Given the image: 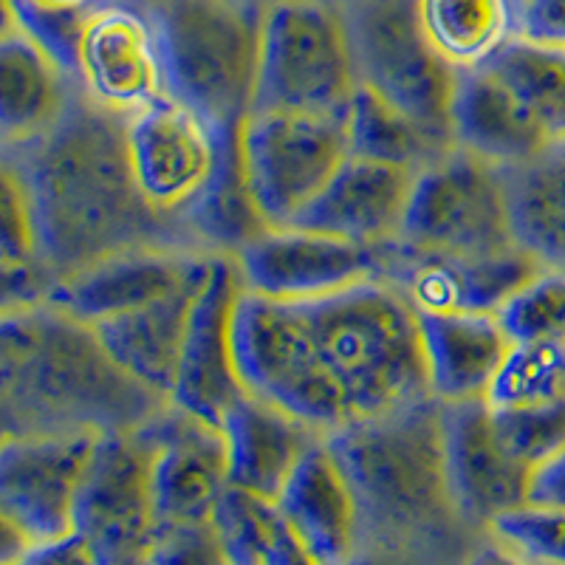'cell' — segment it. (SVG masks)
<instances>
[{
    "instance_id": "6da1fadb",
    "label": "cell",
    "mask_w": 565,
    "mask_h": 565,
    "mask_svg": "<svg viewBox=\"0 0 565 565\" xmlns=\"http://www.w3.org/2000/svg\"><path fill=\"white\" fill-rule=\"evenodd\" d=\"M235 362L246 393L328 436L433 396L418 311L382 277L309 300H271L244 289Z\"/></svg>"
},
{
    "instance_id": "7a4b0ae2",
    "label": "cell",
    "mask_w": 565,
    "mask_h": 565,
    "mask_svg": "<svg viewBox=\"0 0 565 565\" xmlns=\"http://www.w3.org/2000/svg\"><path fill=\"white\" fill-rule=\"evenodd\" d=\"M32 195L43 264L63 280L130 249H193V235L145 204L134 181L125 116L79 90L40 139L3 148Z\"/></svg>"
},
{
    "instance_id": "3957f363",
    "label": "cell",
    "mask_w": 565,
    "mask_h": 565,
    "mask_svg": "<svg viewBox=\"0 0 565 565\" xmlns=\"http://www.w3.org/2000/svg\"><path fill=\"white\" fill-rule=\"evenodd\" d=\"M168 405L110 356L88 322L54 302L3 309V436L139 430Z\"/></svg>"
},
{
    "instance_id": "277c9868",
    "label": "cell",
    "mask_w": 565,
    "mask_h": 565,
    "mask_svg": "<svg viewBox=\"0 0 565 565\" xmlns=\"http://www.w3.org/2000/svg\"><path fill=\"white\" fill-rule=\"evenodd\" d=\"M441 411L436 396H424L328 436L371 543L393 546L461 521L447 483Z\"/></svg>"
},
{
    "instance_id": "5b68a950",
    "label": "cell",
    "mask_w": 565,
    "mask_h": 565,
    "mask_svg": "<svg viewBox=\"0 0 565 565\" xmlns=\"http://www.w3.org/2000/svg\"><path fill=\"white\" fill-rule=\"evenodd\" d=\"M153 26L170 97L241 128L255 108L264 12L246 0H161Z\"/></svg>"
},
{
    "instance_id": "8992f818",
    "label": "cell",
    "mask_w": 565,
    "mask_h": 565,
    "mask_svg": "<svg viewBox=\"0 0 565 565\" xmlns=\"http://www.w3.org/2000/svg\"><path fill=\"white\" fill-rule=\"evenodd\" d=\"M356 88L351 18L326 0H277L264 9L252 110L345 116Z\"/></svg>"
},
{
    "instance_id": "52a82bcc",
    "label": "cell",
    "mask_w": 565,
    "mask_h": 565,
    "mask_svg": "<svg viewBox=\"0 0 565 565\" xmlns=\"http://www.w3.org/2000/svg\"><path fill=\"white\" fill-rule=\"evenodd\" d=\"M396 244L424 255L458 257L518 249L507 168L456 145L418 170Z\"/></svg>"
},
{
    "instance_id": "ba28073f",
    "label": "cell",
    "mask_w": 565,
    "mask_h": 565,
    "mask_svg": "<svg viewBox=\"0 0 565 565\" xmlns=\"http://www.w3.org/2000/svg\"><path fill=\"white\" fill-rule=\"evenodd\" d=\"M345 116L252 110L241 122L246 184L266 224H295L351 159Z\"/></svg>"
},
{
    "instance_id": "9c48e42d",
    "label": "cell",
    "mask_w": 565,
    "mask_h": 565,
    "mask_svg": "<svg viewBox=\"0 0 565 565\" xmlns=\"http://www.w3.org/2000/svg\"><path fill=\"white\" fill-rule=\"evenodd\" d=\"M360 79L433 134L452 139L461 71L444 63L418 26L413 0H367L351 18Z\"/></svg>"
},
{
    "instance_id": "30bf717a",
    "label": "cell",
    "mask_w": 565,
    "mask_h": 565,
    "mask_svg": "<svg viewBox=\"0 0 565 565\" xmlns=\"http://www.w3.org/2000/svg\"><path fill=\"white\" fill-rule=\"evenodd\" d=\"M156 444L148 427L99 438L77 498L74 532L103 565H145L159 523L153 507Z\"/></svg>"
},
{
    "instance_id": "8fae6325",
    "label": "cell",
    "mask_w": 565,
    "mask_h": 565,
    "mask_svg": "<svg viewBox=\"0 0 565 565\" xmlns=\"http://www.w3.org/2000/svg\"><path fill=\"white\" fill-rule=\"evenodd\" d=\"M230 130L173 97L125 116L130 170L145 204L181 224L218 173Z\"/></svg>"
},
{
    "instance_id": "7c38bea8",
    "label": "cell",
    "mask_w": 565,
    "mask_h": 565,
    "mask_svg": "<svg viewBox=\"0 0 565 565\" xmlns=\"http://www.w3.org/2000/svg\"><path fill=\"white\" fill-rule=\"evenodd\" d=\"M103 436H3L0 518L32 543L74 532L77 498Z\"/></svg>"
},
{
    "instance_id": "4fadbf2b",
    "label": "cell",
    "mask_w": 565,
    "mask_h": 565,
    "mask_svg": "<svg viewBox=\"0 0 565 565\" xmlns=\"http://www.w3.org/2000/svg\"><path fill=\"white\" fill-rule=\"evenodd\" d=\"M244 277L232 255H212L210 275L193 302L181 348L170 405L224 427L230 411L246 396L235 362V311Z\"/></svg>"
},
{
    "instance_id": "5bb4252c",
    "label": "cell",
    "mask_w": 565,
    "mask_h": 565,
    "mask_svg": "<svg viewBox=\"0 0 565 565\" xmlns=\"http://www.w3.org/2000/svg\"><path fill=\"white\" fill-rule=\"evenodd\" d=\"M246 291L271 300H309L385 280L387 244L367 246L300 226H271L235 255Z\"/></svg>"
},
{
    "instance_id": "9a60e30c",
    "label": "cell",
    "mask_w": 565,
    "mask_h": 565,
    "mask_svg": "<svg viewBox=\"0 0 565 565\" xmlns=\"http://www.w3.org/2000/svg\"><path fill=\"white\" fill-rule=\"evenodd\" d=\"M153 436V507L159 529L206 523L230 492V447L224 427L168 405L150 418Z\"/></svg>"
},
{
    "instance_id": "2e32d148",
    "label": "cell",
    "mask_w": 565,
    "mask_h": 565,
    "mask_svg": "<svg viewBox=\"0 0 565 565\" xmlns=\"http://www.w3.org/2000/svg\"><path fill=\"white\" fill-rule=\"evenodd\" d=\"M77 68L85 94L114 114L130 116L170 97L153 20L128 7L90 9Z\"/></svg>"
},
{
    "instance_id": "e0dca14e",
    "label": "cell",
    "mask_w": 565,
    "mask_h": 565,
    "mask_svg": "<svg viewBox=\"0 0 565 565\" xmlns=\"http://www.w3.org/2000/svg\"><path fill=\"white\" fill-rule=\"evenodd\" d=\"M441 405L450 498L461 521L487 529L498 514L529 503L532 469L498 441L487 398Z\"/></svg>"
},
{
    "instance_id": "ac0fdd59",
    "label": "cell",
    "mask_w": 565,
    "mask_h": 565,
    "mask_svg": "<svg viewBox=\"0 0 565 565\" xmlns=\"http://www.w3.org/2000/svg\"><path fill=\"white\" fill-rule=\"evenodd\" d=\"M540 269L537 257L521 246L498 255H424L387 244L385 280L411 300L416 311H494L523 289Z\"/></svg>"
},
{
    "instance_id": "d6986e66",
    "label": "cell",
    "mask_w": 565,
    "mask_h": 565,
    "mask_svg": "<svg viewBox=\"0 0 565 565\" xmlns=\"http://www.w3.org/2000/svg\"><path fill=\"white\" fill-rule=\"evenodd\" d=\"M210 257V252L164 246L130 249L63 277L49 302L88 326H99L179 291L206 269Z\"/></svg>"
},
{
    "instance_id": "ffe728a7",
    "label": "cell",
    "mask_w": 565,
    "mask_h": 565,
    "mask_svg": "<svg viewBox=\"0 0 565 565\" xmlns=\"http://www.w3.org/2000/svg\"><path fill=\"white\" fill-rule=\"evenodd\" d=\"M418 170L351 156L291 226L353 244L385 246L398 238Z\"/></svg>"
},
{
    "instance_id": "44dd1931",
    "label": "cell",
    "mask_w": 565,
    "mask_h": 565,
    "mask_svg": "<svg viewBox=\"0 0 565 565\" xmlns=\"http://www.w3.org/2000/svg\"><path fill=\"white\" fill-rule=\"evenodd\" d=\"M450 128L458 148L501 168L526 164L557 145L537 110L489 65L461 71Z\"/></svg>"
},
{
    "instance_id": "7402d4cb",
    "label": "cell",
    "mask_w": 565,
    "mask_h": 565,
    "mask_svg": "<svg viewBox=\"0 0 565 565\" xmlns=\"http://www.w3.org/2000/svg\"><path fill=\"white\" fill-rule=\"evenodd\" d=\"M275 503L320 565H342L365 540L360 501L328 436L306 452Z\"/></svg>"
},
{
    "instance_id": "603a6c76",
    "label": "cell",
    "mask_w": 565,
    "mask_h": 565,
    "mask_svg": "<svg viewBox=\"0 0 565 565\" xmlns=\"http://www.w3.org/2000/svg\"><path fill=\"white\" fill-rule=\"evenodd\" d=\"M79 90L83 83L7 14L0 40L3 148H20L57 128Z\"/></svg>"
},
{
    "instance_id": "cb8c5ba5",
    "label": "cell",
    "mask_w": 565,
    "mask_h": 565,
    "mask_svg": "<svg viewBox=\"0 0 565 565\" xmlns=\"http://www.w3.org/2000/svg\"><path fill=\"white\" fill-rule=\"evenodd\" d=\"M224 436L232 487L277 501L306 452L328 433L275 402L246 393L224 418Z\"/></svg>"
},
{
    "instance_id": "d4e9b609",
    "label": "cell",
    "mask_w": 565,
    "mask_h": 565,
    "mask_svg": "<svg viewBox=\"0 0 565 565\" xmlns=\"http://www.w3.org/2000/svg\"><path fill=\"white\" fill-rule=\"evenodd\" d=\"M427 385L438 402L487 398L507 356V328L489 311H418Z\"/></svg>"
},
{
    "instance_id": "484cf974",
    "label": "cell",
    "mask_w": 565,
    "mask_h": 565,
    "mask_svg": "<svg viewBox=\"0 0 565 565\" xmlns=\"http://www.w3.org/2000/svg\"><path fill=\"white\" fill-rule=\"evenodd\" d=\"M210 264L173 295L94 326L110 356L141 385H148L164 398L173 393L186 326H190L195 297L210 275Z\"/></svg>"
},
{
    "instance_id": "4316f807",
    "label": "cell",
    "mask_w": 565,
    "mask_h": 565,
    "mask_svg": "<svg viewBox=\"0 0 565 565\" xmlns=\"http://www.w3.org/2000/svg\"><path fill=\"white\" fill-rule=\"evenodd\" d=\"M514 244L540 264L565 266V141L507 168Z\"/></svg>"
},
{
    "instance_id": "83f0119b",
    "label": "cell",
    "mask_w": 565,
    "mask_h": 565,
    "mask_svg": "<svg viewBox=\"0 0 565 565\" xmlns=\"http://www.w3.org/2000/svg\"><path fill=\"white\" fill-rule=\"evenodd\" d=\"M433 52L452 68L487 65L518 34L514 0H413Z\"/></svg>"
},
{
    "instance_id": "f1b7e54d",
    "label": "cell",
    "mask_w": 565,
    "mask_h": 565,
    "mask_svg": "<svg viewBox=\"0 0 565 565\" xmlns=\"http://www.w3.org/2000/svg\"><path fill=\"white\" fill-rule=\"evenodd\" d=\"M181 224L193 235L201 252L232 257L244 252L255 238H260L266 230H271L246 184L238 128L226 136L218 173L206 186V193L195 201L193 210L181 218Z\"/></svg>"
},
{
    "instance_id": "f546056e",
    "label": "cell",
    "mask_w": 565,
    "mask_h": 565,
    "mask_svg": "<svg viewBox=\"0 0 565 565\" xmlns=\"http://www.w3.org/2000/svg\"><path fill=\"white\" fill-rule=\"evenodd\" d=\"M345 119L351 156H362V159L424 170L456 148V141L424 128L418 119L387 103L380 90H373L362 79Z\"/></svg>"
},
{
    "instance_id": "4dcf8cb0",
    "label": "cell",
    "mask_w": 565,
    "mask_h": 565,
    "mask_svg": "<svg viewBox=\"0 0 565 565\" xmlns=\"http://www.w3.org/2000/svg\"><path fill=\"white\" fill-rule=\"evenodd\" d=\"M212 521L232 565H320L275 501L230 487Z\"/></svg>"
},
{
    "instance_id": "1f68e13d",
    "label": "cell",
    "mask_w": 565,
    "mask_h": 565,
    "mask_svg": "<svg viewBox=\"0 0 565 565\" xmlns=\"http://www.w3.org/2000/svg\"><path fill=\"white\" fill-rule=\"evenodd\" d=\"M487 65L537 110L554 141H565V45L514 34Z\"/></svg>"
},
{
    "instance_id": "d6a6232c",
    "label": "cell",
    "mask_w": 565,
    "mask_h": 565,
    "mask_svg": "<svg viewBox=\"0 0 565 565\" xmlns=\"http://www.w3.org/2000/svg\"><path fill=\"white\" fill-rule=\"evenodd\" d=\"M565 396V340L512 342L487 393L489 407H526Z\"/></svg>"
},
{
    "instance_id": "836d02e7",
    "label": "cell",
    "mask_w": 565,
    "mask_h": 565,
    "mask_svg": "<svg viewBox=\"0 0 565 565\" xmlns=\"http://www.w3.org/2000/svg\"><path fill=\"white\" fill-rule=\"evenodd\" d=\"M494 315L512 342L565 340V266L540 269Z\"/></svg>"
},
{
    "instance_id": "e575fe53",
    "label": "cell",
    "mask_w": 565,
    "mask_h": 565,
    "mask_svg": "<svg viewBox=\"0 0 565 565\" xmlns=\"http://www.w3.org/2000/svg\"><path fill=\"white\" fill-rule=\"evenodd\" d=\"M498 441L512 458L537 469L565 450V396L526 407H489Z\"/></svg>"
},
{
    "instance_id": "d590c367",
    "label": "cell",
    "mask_w": 565,
    "mask_h": 565,
    "mask_svg": "<svg viewBox=\"0 0 565 565\" xmlns=\"http://www.w3.org/2000/svg\"><path fill=\"white\" fill-rule=\"evenodd\" d=\"M498 543L537 565H565V509L523 503L487 526Z\"/></svg>"
},
{
    "instance_id": "8d00e7d4",
    "label": "cell",
    "mask_w": 565,
    "mask_h": 565,
    "mask_svg": "<svg viewBox=\"0 0 565 565\" xmlns=\"http://www.w3.org/2000/svg\"><path fill=\"white\" fill-rule=\"evenodd\" d=\"M0 252L3 266L43 264L32 195L18 164L3 159L0 173Z\"/></svg>"
},
{
    "instance_id": "74e56055",
    "label": "cell",
    "mask_w": 565,
    "mask_h": 565,
    "mask_svg": "<svg viewBox=\"0 0 565 565\" xmlns=\"http://www.w3.org/2000/svg\"><path fill=\"white\" fill-rule=\"evenodd\" d=\"M145 565H232V559L215 521H206L159 529Z\"/></svg>"
},
{
    "instance_id": "f35d334b",
    "label": "cell",
    "mask_w": 565,
    "mask_h": 565,
    "mask_svg": "<svg viewBox=\"0 0 565 565\" xmlns=\"http://www.w3.org/2000/svg\"><path fill=\"white\" fill-rule=\"evenodd\" d=\"M518 34L537 43L565 45V0H526L518 14Z\"/></svg>"
},
{
    "instance_id": "ab89813d",
    "label": "cell",
    "mask_w": 565,
    "mask_h": 565,
    "mask_svg": "<svg viewBox=\"0 0 565 565\" xmlns=\"http://www.w3.org/2000/svg\"><path fill=\"white\" fill-rule=\"evenodd\" d=\"M12 565H103L97 552L79 532H71L65 537L49 540V543H34L18 563Z\"/></svg>"
},
{
    "instance_id": "60d3db41",
    "label": "cell",
    "mask_w": 565,
    "mask_h": 565,
    "mask_svg": "<svg viewBox=\"0 0 565 565\" xmlns=\"http://www.w3.org/2000/svg\"><path fill=\"white\" fill-rule=\"evenodd\" d=\"M529 503L565 509V450L534 469L529 481Z\"/></svg>"
},
{
    "instance_id": "b9f144b4",
    "label": "cell",
    "mask_w": 565,
    "mask_h": 565,
    "mask_svg": "<svg viewBox=\"0 0 565 565\" xmlns=\"http://www.w3.org/2000/svg\"><path fill=\"white\" fill-rule=\"evenodd\" d=\"M342 565H413L407 554L396 546H385V543H362L351 557Z\"/></svg>"
},
{
    "instance_id": "7bdbcfd3",
    "label": "cell",
    "mask_w": 565,
    "mask_h": 565,
    "mask_svg": "<svg viewBox=\"0 0 565 565\" xmlns=\"http://www.w3.org/2000/svg\"><path fill=\"white\" fill-rule=\"evenodd\" d=\"M467 565H537V563H532V559H526L523 554L512 552V548H507L503 543L494 540V546H487L481 548V552L472 554V557L467 559Z\"/></svg>"
},
{
    "instance_id": "ee69618b",
    "label": "cell",
    "mask_w": 565,
    "mask_h": 565,
    "mask_svg": "<svg viewBox=\"0 0 565 565\" xmlns=\"http://www.w3.org/2000/svg\"><path fill=\"white\" fill-rule=\"evenodd\" d=\"M23 3L45 9V12H90L94 0H23Z\"/></svg>"
},
{
    "instance_id": "f6af8a7d",
    "label": "cell",
    "mask_w": 565,
    "mask_h": 565,
    "mask_svg": "<svg viewBox=\"0 0 565 565\" xmlns=\"http://www.w3.org/2000/svg\"><path fill=\"white\" fill-rule=\"evenodd\" d=\"M514 3H518V9H521V7H523V3H526V0H514Z\"/></svg>"
}]
</instances>
